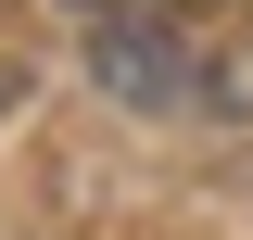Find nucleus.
Wrapping results in <instances>:
<instances>
[{"mask_svg": "<svg viewBox=\"0 0 253 240\" xmlns=\"http://www.w3.org/2000/svg\"><path fill=\"white\" fill-rule=\"evenodd\" d=\"M76 13H89V26H114V13H152V0H76Z\"/></svg>", "mask_w": 253, "mask_h": 240, "instance_id": "obj_2", "label": "nucleus"}, {"mask_svg": "<svg viewBox=\"0 0 253 240\" xmlns=\"http://www.w3.org/2000/svg\"><path fill=\"white\" fill-rule=\"evenodd\" d=\"M89 63H101V89L139 101V114H190V101H215V63L190 51V26H165V13H114V26H89Z\"/></svg>", "mask_w": 253, "mask_h": 240, "instance_id": "obj_1", "label": "nucleus"}]
</instances>
